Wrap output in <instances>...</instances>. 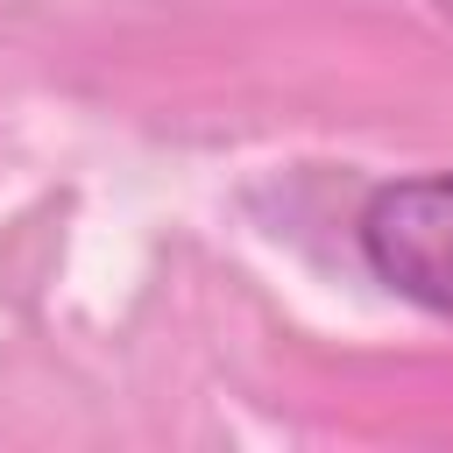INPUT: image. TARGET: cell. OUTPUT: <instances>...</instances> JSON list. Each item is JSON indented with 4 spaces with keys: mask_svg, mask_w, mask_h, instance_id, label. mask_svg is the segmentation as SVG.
Instances as JSON below:
<instances>
[{
    "mask_svg": "<svg viewBox=\"0 0 453 453\" xmlns=\"http://www.w3.org/2000/svg\"><path fill=\"white\" fill-rule=\"evenodd\" d=\"M361 255L396 297L453 319V170L382 184L361 205Z\"/></svg>",
    "mask_w": 453,
    "mask_h": 453,
    "instance_id": "1",
    "label": "cell"
},
{
    "mask_svg": "<svg viewBox=\"0 0 453 453\" xmlns=\"http://www.w3.org/2000/svg\"><path fill=\"white\" fill-rule=\"evenodd\" d=\"M439 7H446V21H453V0H439Z\"/></svg>",
    "mask_w": 453,
    "mask_h": 453,
    "instance_id": "2",
    "label": "cell"
}]
</instances>
